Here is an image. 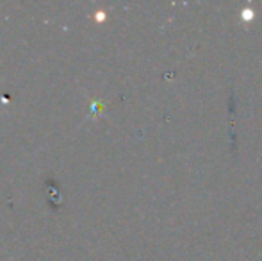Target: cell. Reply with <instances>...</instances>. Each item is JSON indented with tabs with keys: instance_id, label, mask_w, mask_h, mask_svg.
I'll return each mask as SVG.
<instances>
[{
	"instance_id": "obj_1",
	"label": "cell",
	"mask_w": 262,
	"mask_h": 261,
	"mask_svg": "<svg viewBox=\"0 0 262 261\" xmlns=\"http://www.w3.org/2000/svg\"><path fill=\"white\" fill-rule=\"evenodd\" d=\"M253 13H250V11H245V18H252Z\"/></svg>"
}]
</instances>
